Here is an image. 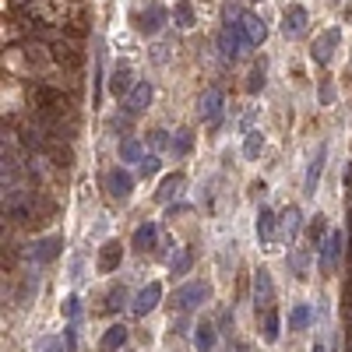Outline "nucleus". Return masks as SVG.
<instances>
[{"mask_svg":"<svg viewBox=\"0 0 352 352\" xmlns=\"http://www.w3.org/2000/svg\"><path fill=\"white\" fill-rule=\"evenodd\" d=\"M342 254H345V232H338V229H331L328 232V240L317 247V268L320 272H335V264L342 261Z\"/></svg>","mask_w":352,"mask_h":352,"instance_id":"f257e3e1","label":"nucleus"},{"mask_svg":"<svg viewBox=\"0 0 352 352\" xmlns=\"http://www.w3.org/2000/svg\"><path fill=\"white\" fill-rule=\"evenodd\" d=\"M204 300H208V285H204V282H187V285L176 289L173 310H176V314H194Z\"/></svg>","mask_w":352,"mask_h":352,"instance_id":"f03ea898","label":"nucleus"},{"mask_svg":"<svg viewBox=\"0 0 352 352\" xmlns=\"http://www.w3.org/2000/svg\"><path fill=\"white\" fill-rule=\"evenodd\" d=\"M60 250H64V236H43V240H36V243H28L25 257H28V264H32V268H43V264H50V261L60 257Z\"/></svg>","mask_w":352,"mask_h":352,"instance_id":"7ed1b4c3","label":"nucleus"},{"mask_svg":"<svg viewBox=\"0 0 352 352\" xmlns=\"http://www.w3.org/2000/svg\"><path fill=\"white\" fill-rule=\"evenodd\" d=\"M222 113H226V92H222L219 85H212L208 92L201 96V120L215 131L222 124Z\"/></svg>","mask_w":352,"mask_h":352,"instance_id":"20e7f679","label":"nucleus"},{"mask_svg":"<svg viewBox=\"0 0 352 352\" xmlns=\"http://www.w3.org/2000/svg\"><path fill=\"white\" fill-rule=\"evenodd\" d=\"M254 310H257V317L275 310V282H272V275L264 268L254 272Z\"/></svg>","mask_w":352,"mask_h":352,"instance_id":"39448f33","label":"nucleus"},{"mask_svg":"<svg viewBox=\"0 0 352 352\" xmlns=\"http://www.w3.org/2000/svg\"><path fill=\"white\" fill-rule=\"evenodd\" d=\"M342 39V28H328V32H320L310 46V56H314V64L317 67H328L331 64V56H335V46Z\"/></svg>","mask_w":352,"mask_h":352,"instance_id":"423d86ee","label":"nucleus"},{"mask_svg":"<svg viewBox=\"0 0 352 352\" xmlns=\"http://www.w3.org/2000/svg\"><path fill=\"white\" fill-rule=\"evenodd\" d=\"M324 162H328V144L320 141L317 144V152L307 166V180H303V194L307 197H317V187H320V176H324Z\"/></svg>","mask_w":352,"mask_h":352,"instance_id":"0eeeda50","label":"nucleus"},{"mask_svg":"<svg viewBox=\"0 0 352 352\" xmlns=\"http://www.w3.org/2000/svg\"><path fill=\"white\" fill-rule=\"evenodd\" d=\"M166 18H169V11H166L162 4H148V8H141V11L134 14V25H138V32L155 36L159 28L166 25Z\"/></svg>","mask_w":352,"mask_h":352,"instance_id":"6e6552de","label":"nucleus"},{"mask_svg":"<svg viewBox=\"0 0 352 352\" xmlns=\"http://www.w3.org/2000/svg\"><path fill=\"white\" fill-rule=\"evenodd\" d=\"M278 215L268 208V204H261L257 208V222H254V232H257V240H261V247H268V243H275V236H278Z\"/></svg>","mask_w":352,"mask_h":352,"instance_id":"1a4fd4ad","label":"nucleus"},{"mask_svg":"<svg viewBox=\"0 0 352 352\" xmlns=\"http://www.w3.org/2000/svg\"><path fill=\"white\" fill-rule=\"evenodd\" d=\"M240 46H247L240 25H226L222 32H219V56H222L226 64H232V60L240 56Z\"/></svg>","mask_w":352,"mask_h":352,"instance_id":"9d476101","label":"nucleus"},{"mask_svg":"<svg viewBox=\"0 0 352 352\" xmlns=\"http://www.w3.org/2000/svg\"><path fill=\"white\" fill-rule=\"evenodd\" d=\"M307 21H310V14H307L303 4H289L285 14H282V32H285L289 39H300V36L307 32Z\"/></svg>","mask_w":352,"mask_h":352,"instance_id":"9b49d317","label":"nucleus"},{"mask_svg":"<svg viewBox=\"0 0 352 352\" xmlns=\"http://www.w3.org/2000/svg\"><path fill=\"white\" fill-rule=\"evenodd\" d=\"M106 187H109V194H113L116 201H127L131 190H134V176H131L124 166H113V169L106 173Z\"/></svg>","mask_w":352,"mask_h":352,"instance_id":"f8f14e48","label":"nucleus"},{"mask_svg":"<svg viewBox=\"0 0 352 352\" xmlns=\"http://www.w3.org/2000/svg\"><path fill=\"white\" fill-rule=\"evenodd\" d=\"M159 300H162V285L159 282H148L138 296H134V303H131V310H134V317H148L155 307H159Z\"/></svg>","mask_w":352,"mask_h":352,"instance_id":"ddd939ff","label":"nucleus"},{"mask_svg":"<svg viewBox=\"0 0 352 352\" xmlns=\"http://www.w3.org/2000/svg\"><path fill=\"white\" fill-rule=\"evenodd\" d=\"M148 102H152V81H138L134 85V92L127 96V102H124V116H141L144 109H148Z\"/></svg>","mask_w":352,"mask_h":352,"instance_id":"4468645a","label":"nucleus"},{"mask_svg":"<svg viewBox=\"0 0 352 352\" xmlns=\"http://www.w3.org/2000/svg\"><path fill=\"white\" fill-rule=\"evenodd\" d=\"M120 261H124V247L116 243V240H109V243L99 247V264H96V268H99L102 275H109V272L120 268Z\"/></svg>","mask_w":352,"mask_h":352,"instance_id":"2eb2a0df","label":"nucleus"},{"mask_svg":"<svg viewBox=\"0 0 352 352\" xmlns=\"http://www.w3.org/2000/svg\"><path fill=\"white\" fill-rule=\"evenodd\" d=\"M180 194H184V173H166V176H162V184H159V190H155V201L173 204Z\"/></svg>","mask_w":352,"mask_h":352,"instance_id":"dca6fc26","label":"nucleus"},{"mask_svg":"<svg viewBox=\"0 0 352 352\" xmlns=\"http://www.w3.org/2000/svg\"><path fill=\"white\" fill-rule=\"evenodd\" d=\"M240 32H243V43L247 46H261L264 43V36H268V28H264V21L257 18V14H243V21H240Z\"/></svg>","mask_w":352,"mask_h":352,"instance_id":"f3484780","label":"nucleus"},{"mask_svg":"<svg viewBox=\"0 0 352 352\" xmlns=\"http://www.w3.org/2000/svg\"><path fill=\"white\" fill-rule=\"evenodd\" d=\"M278 222H282V240H285V243H292V240L300 236V229H303V212L296 208V204H289V208L282 212V219H278Z\"/></svg>","mask_w":352,"mask_h":352,"instance_id":"a211bd4d","label":"nucleus"},{"mask_svg":"<svg viewBox=\"0 0 352 352\" xmlns=\"http://www.w3.org/2000/svg\"><path fill=\"white\" fill-rule=\"evenodd\" d=\"M155 240H159V226H155V222H141V226L134 229V236H131V247L141 250V254H148V250L155 247Z\"/></svg>","mask_w":352,"mask_h":352,"instance_id":"6ab92c4d","label":"nucleus"},{"mask_svg":"<svg viewBox=\"0 0 352 352\" xmlns=\"http://www.w3.org/2000/svg\"><path fill=\"white\" fill-rule=\"evenodd\" d=\"M215 342H219V328L212 324V320H201V324L194 328V349L197 352H215Z\"/></svg>","mask_w":352,"mask_h":352,"instance_id":"aec40b11","label":"nucleus"},{"mask_svg":"<svg viewBox=\"0 0 352 352\" xmlns=\"http://www.w3.org/2000/svg\"><path fill=\"white\" fill-rule=\"evenodd\" d=\"M194 247H180L173 254V261H169V272H173V278H184V275H190V268H194Z\"/></svg>","mask_w":352,"mask_h":352,"instance_id":"412c9836","label":"nucleus"},{"mask_svg":"<svg viewBox=\"0 0 352 352\" xmlns=\"http://www.w3.org/2000/svg\"><path fill=\"white\" fill-rule=\"evenodd\" d=\"M109 92L113 96H131L134 88H131V67L127 64H116L113 74H109Z\"/></svg>","mask_w":352,"mask_h":352,"instance_id":"4be33fe9","label":"nucleus"},{"mask_svg":"<svg viewBox=\"0 0 352 352\" xmlns=\"http://www.w3.org/2000/svg\"><path fill=\"white\" fill-rule=\"evenodd\" d=\"M278 335H282V317H278V310L261 314V338L268 342V345H275V342H278Z\"/></svg>","mask_w":352,"mask_h":352,"instance_id":"5701e85b","label":"nucleus"},{"mask_svg":"<svg viewBox=\"0 0 352 352\" xmlns=\"http://www.w3.org/2000/svg\"><path fill=\"white\" fill-rule=\"evenodd\" d=\"M124 345H127V328L124 324H109L106 335L99 338V349L102 352H116V349H124Z\"/></svg>","mask_w":352,"mask_h":352,"instance_id":"b1692460","label":"nucleus"},{"mask_svg":"<svg viewBox=\"0 0 352 352\" xmlns=\"http://www.w3.org/2000/svg\"><path fill=\"white\" fill-rule=\"evenodd\" d=\"M285 264H289V275H296V278H307L310 250H307V247H292V250H289V257H285Z\"/></svg>","mask_w":352,"mask_h":352,"instance_id":"393cba45","label":"nucleus"},{"mask_svg":"<svg viewBox=\"0 0 352 352\" xmlns=\"http://www.w3.org/2000/svg\"><path fill=\"white\" fill-rule=\"evenodd\" d=\"M314 320V307L310 303H296L289 310V331H307Z\"/></svg>","mask_w":352,"mask_h":352,"instance_id":"a878e982","label":"nucleus"},{"mask_svg":"<svg viewBox=\"0 0 352 352\" xmlns=\"http://www.w3.org/2000/svg\"><path fill=\"white\" fill-rule=\"evenodd\" d=\"M190 148H194V134H190V131H176V134H173V144H169L173 159H184V155H190Z\"/></svg>","mask_w":352,"mask_h":352,"instance_id":"bb28decb","label":"nucleus"},{"mask_svg":"<svg viewBox=\"0 0 352 352\" xmlns=\"http://www.w3.org/2000/svg\"><path fill=\"white\" fill-rule=\"evenodd\" d=\"M127 303H134V300L127 296V289H124V285H113L109 296H106V314H120Z\"/></svg>","mask_w":352,"mask_h":352,"instance_id":"cd10ccee","label":"nucleus"},{"mask_svg":"<svg viewBox=\"0 0 352 352\" xmlns=\"http://www.w3.org/2000/svg\"><path fill=\"white\" fill-rule=\"evenodd\" d=\"M173 21H176V28H194V4L190 0H176Z\"/></svg>","mask_w":352,"mask_h":352,"instance_id":"c85d7f7f","label":"nucleus"},{"mask_svg":"<svg viewBox=\"0 0 352 352\" xmlns=\"http://www.w3.org/2000/svg\"><path fill=\"white\" fill-rule=\"evenodd\" d=\"M261 152H264V134H261V131H247V141H243V155L254 162V159H261Z\"/></svg>","mask_w":352,"mask_h":352,"instance_id":"c756f323","label":"nucleus"},{"mask_svg":"<svg viewBox=\"0 0 352 352\" xmlns=\"http://www.w3.org/2000/svg\"><path fill=\"white\" fill-rule=\"evenodd\" d=\"M264 81H268V78H264V56H261V60L250 67V78H247V92H250V96H257L261 88H264Z\"/></svg>","mask_w":352,"mask_h":352,"instance_id":"7c9ffc66","label":"nucleus"},{"mask_svg":"<svg viewBox=\"0 0 352 352\" xmlns=\"http://www.w3.org/2000/svg\"><path fill=\"white\" fill-rule=\"evenodd\" d=\"M144 155H141V141H134V138H124L120 141V162H141Z\"/></svg>","mask_w":352,"mask_h":352,"instance_id":"2f4dec72","label":"nucleus"},{"mask_svg":"<svg viewBox=\"0 0 352 352\" xmlns=\"http://www.w3.org/2000/svg\"><path fill=\"white\" fill-rule=\"evenodd\" d=\"M67 345L56 338V335H43V338H36V345H32V352H64Z\"/></svg>","mask_w":352,"mask_h":352,"instance_id":"473e14b6","label":"nucleus"},{"mask_svg":"<svg viewBox=\"0 0 352 352\" xmlns=\"http://www.w3.org/2000/svg\"><path fill=\"white\" fill-rule=\"evenodd\" d=\"M310 240H314V247H320L328 240V222H324V215H317L314 222H310Z\"/></svg>","mask_w":352,"mask_h":352,"instance_id":"72a5a7b5","label":"nucleus"},{"mask_svg":"<svg viewBox=\"0 0 352 352\" xmlns=\"http://www.w3.org/2000/svg\"><path fill=\"white\" fill-rule=\"evenodd\" d=\"M159 169H162V159H159L155 152H152V155H144V159L138 162V173L144 176V180H148V176H155Z\"/></svg>","mask_w":352,"mask_h":352,"instance_id":"f704fd0d","label":"nucleus"},{"mask_svg":"<svg viewBox=\"0 0 352 352\" xmlns=\"http://www.w3.org/2000/svg\"><path fill=\"white\" fill-rule=\"evenodd\" d=\"M60 310H64V317H67V324H78V317H81V300H78V296H67Z\"/></svg>","mask_w":352,"mask_h":352,"instance_id":"c9c22d12","label":"nucleus"},{"mask_svg":"<svg viewBox=\"0 0 352 352\" xmlns=\"http://www.w3.org/2000/svg\"><path fill=\"white\" fill-rule=\"evenodd\" d=\"M148 144H152L155 152H162V148H169V144H173V138H169V131H162V127H159V131H152V134H148Z\"/></svg>","mask_w":352,"mask_h":352,"instance_id":"e433bc0d","label":"nucleus"},{"mask_svg":"<svg viewBox=\"0 0 352 352\" xmlns=\"http://www.w3.org/2000/svg\"><path fill=\"white\" fill-rule=\"evenodd\" d=\"M232 324H236V317H232V310H222V314H219V320H215L219 335H232Z\"/></svg>","mask_w":352,"mask_h":352,"instance_id":"4c0bfd02","label":"nucleus"},{"mask_svg":"<svg viewBox=\"0 0 352 352\" xmlns=\"http://www.w3.org/2000/svg\"><path fill=\"white\" fill-rule=\"evenodd\" d=\"M64 345H67V352L78 349V324H67V328H64Z\"/></svg>","mask_w":352,"mask_h":352,"instance_id":"58836bf2","label":"nucleus"},{"mask_svg":"<svg viewBox=\"0 0 352 352\" xmlns=\"http://www.w3.org/2000/svg\"><path fill=\"white\" fill-rule=\"evenodd\" d=\"M71 278H74V282H81V278H85V257H81V254L71 261Z\"/></svg>","mask_w":352,"mask_h":352,"instance_id":"ea45409f","label":"nucleus"},{"mask_svg":"<svg viewBox=\"0 0 352 352\" xmlns=\"http://www.w3.org/2000/svg\"><path fill=\"white\" fill-rule=\"evenodd\" d=\"M331 96H335V88H331V81H320V102H331Z\"/></svg>","mask_w":352,"mask_h":352,"instance_id":"a19ab883","label":"nucleus"},{"mask_svg":"<svg viewBox=\"0 0 352 352\" xmlns=\"http://www.w3.org/2000/svg\"><path fill=\"white\" fill-rule=\"evenodd\" d=\"M345 187L352 190V162H349V169H345Z\"/></svg>","mask_w":352,"mask_h":352,"instance_id":"79ce46f5","label":"nucleus"},{"mask_svg":"<svg viewBox=\"0 0 352 352\" xmlns=\"http://www.w3.org/2000/svg\"><path fill=\"white\" fill-rule=\"evenodd\" d=\"M310 352H328V345H324V342H314V349H310Z\"/></svg>","mask_w":352,"mask_h":352,"instance_id":"37998d69","label":"nucleus"},{"mask_svg":"<svg viewBox=\"0 0 352 352\" xmlns=\"http://www.w3.org/2000/svg\"><path fill=\"white\" fill-rule=\"evenodd\" d=\"M236 352H247V345H243V342H240V345H236Z\"/></svg>","mask_w":352,"mask_h":352,"instance_id":"c03bdc74","label":"nucleus"}]
</instances>
